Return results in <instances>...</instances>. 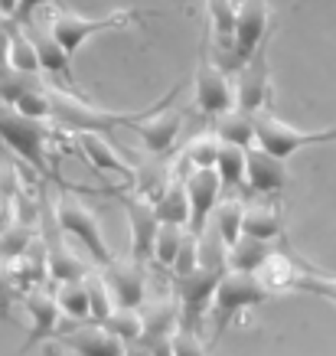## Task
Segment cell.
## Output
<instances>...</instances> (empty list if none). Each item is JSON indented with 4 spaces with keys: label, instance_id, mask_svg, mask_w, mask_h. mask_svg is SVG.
I'll return each mask as SVG.
<instances>
[{
    "label": "cell",
    "instance_id": "37",
    "mask_svg": "<svg viewBox=\"0 0 336 356\" xmlns=\"http://www.w3.org/2000/svg\"><path fill=\"white\" fill-rule=\"evenodd\" d=\"M203 236H196V232H190L186 229L183 242H180V252H176L174 259V268H170V275H186V271L199 268V261H203Z\"/></svg>",
    "mask_w": 336,
    "mask_h": 356
},
{
    "label": "cell",
    "instance_id": "5",
    "mask_svg": "<svg viewBox=\"0 0 336 356\" xmlns=\"http://www.w3.org/2000/svg\"><path fill=\"white\" fill-rule=\"evenodd\" d=\"M222 271H226V259L212 261V265L199 261V268L186 271V275H174V298L180 304V324L176 327L203 334V317L212 307Z\"/></svg>",
    "mask_w": 336,
    "mask_h": 356
},
{
    "label": "cell",
    "instance_id": "15",
    "mask_svg": "<svg viewBox=\"0 0 336 356\" xmlns=\"http://www.w3.org/2000/svg\"><path fill=\"white\" fill-rule=\"evenodd\" d=\"M174 102H163L160 108H153L151 115H144L141 121H134V124H131V131L144 140V147H147L153 157H160V154L170 151V147L176 144L180 128H183L186 111L183 108H170Z\"/></svg>",
    "mask_w": 336,
    "mask_h": 356
},
{
    "label": "cell",
    "instance_id": "42",
    "mask_svg": "<svg viewBox=\"0 0 336 356\" xmlns=\"http://www.w3.org/2000/svg\"><path fill=\"white\" fill-rule=\"evenodd\" d=\"M121 356H153V353L141 343V340H134V343H124V353Z\"/></svg>",
    "mask_w": 336,
    "mask_h": 356
},
{
    "label": "cell",
    "instance_id": "4",
    "mask_svg": "<svg viewBox=\"0 0 336 356\" xmlns=\"http://www.w3.org/2000/svg\"><path fill=\"white\" fill-rule=\"evenodd\" d=\"M56 184H59V193H56V200H53V209H56V219H59L62 232L69 238L82 242L95 265H108V261L115 259V252H111V245L105 242V236H101L98 216L78 200L76 190L69 184H62L59 177H56Z\"/></svg>",
    "mask_w": 336,
    "mask_h": 356
},
{
    "label": "cell",
    "instance_id": "33",
    "mask_svg": "<svg viewBox=\"0 0 336 356\" xmlns=\"http://www.w3.org/2000/svg\"><path fill=\"white\" fill-rule=\"evenodd\" d=\"M33 238H36V222H23V219L13 216L7 226L0 229V259L10 261L17 255H23Z\"/></svg>",
    "mask_w": 336,
    "mask_h": 356
},
{
    "label": "cell",
    "instance_id": "32",
    "mask_svg": "<svg viewBox=\"0 0 336 356\" xmlns=\"http://www.w3.org/2000/svg\"><path fill=\"white\" fill-rule=\"evenodd\" d=\"M85 291H88V321L105 324V321H108V314L118 307L115 298H111V288L105 284V278H101L98 271L88 268L85 271Z\"/></svg>",
    "mask_w": 336,
    "mask_h": 356
},
{
    "label": "cell",
    "instance_id": "19",
    "mask_svg": "<svg viewBox=\"0 0 336 356\" xmlns=\"http://www.w3.org/2000/svg\"><path fill=\"white\" fill-rule=\"evenodd\" d=\"M78 138V151L95 170L115 173V177H124L128 184H134V167H131L124 157L118 154V147L108 140V134H98V131H82Z\"/></svg>",
    "mask_w": 336,
    "mask_h": 356
},
{
    "label": "cell",
    "instance_id": "35",
    "mask_svg": "<svg viewBox=\"0 0 336 356\" xmlns=\"http://www.w3.org/2000/svg\"><path fill=\"white\" fill-rule=\"evenodd\" d=\"M10 65L13 69H20V72H33V76H40V59H36V49H33L30 36L23 30L20 23H13L10 26Z\"/></svg>",
    "mask_w": 336,
    "mask_h": 356
},
{
    "label": "cell",
    "instance_id": "6",
    "mask_svg": "<svg viewBox=\"0 0 336 356\" xmlns=\"http://www.w3.org/2000/svg\"><path fill=\"white\" fill-rule=\"evenodd\" d=\"M131 23H144V13L141 10H111L108 17H82V13H72V10H56L49 17V33H53L59 46H62L69 56H76L82 46L98 36L105 30H124Z\"/></svg>",
    "mask_w": 336,
    "mask_h": 356
},
{
    "label": "cell",
    "instance_id": "10",
    "mask_svg": "<svg viewBox=\"0 0 336 356\" xmlns=\"http://www.w3.org/2000/svg\"><path fill=\"white\" fill-rule=\"evenodd\" d=\"M271 33L268 23V0H239V13H235V40H232V53L222 59L228 72H235L245 59H249L258 43Z\"/></svg>",
    "mask_w": 336,
    "mask_h": 356
},
{
    "label": "cell",
    "instance_id": "45",
    "mask_svg": "<svg viewBox=\"0 0 336 356\" xmlns=\"http://www.w3.org/2000/svg\"><path fill=\"white\" fill-rule=\"evenodd\" d=\"M0 151H3V144H0Z\"/></svg>",
    "mask_w": 336,
    "mask_h": 356
},
{
    "label": "cell",
    "instance_id": "34",
    "mask_svg": "<svg viewBox=\"0 0 336 356\" xmlns=\"http://www.w3.org/2000/svg\"><path fill=\"white\" fill-rule=\"evenodd\" d=\"M101 327H105L108 334L118 337L121 343H134V340H141V330H144L141 307H115Z\"/></svg>",
    "mask_w": 336,
    "mask_h": 356
},
{
    "label": "cell",
    "instance_id": "43",
    "mask_svg": "<svg viewBox=\"0 0 336 356\" xmlns=\"http://www.w3.org/2000/svg\"><path fill=\"white\" fill-rule=\"evenodd\" d=\"M0 10L7 13V17H13V10H17V0H0Z\"/></svg>",
    "mask_w": 336,
    "mask_h": 356
},
{
    "label": "cell",
    "instance_id": "8",
    "mask_svg": "<svg viewBox=\"0 0 336 356\" xmlns=\"http://www.w3.org/2000/svg\"><path fill=\"white\" fill-rule=\"evenodd\" d=\"M196 108L206 118H216L222 111L235 108V82L228 79V69L212 56V46H199V65H196Z\"/></svg>",
    "mask_w": 336,
    "mask_h": 356
},
{
    "label": "cell",
    "instance_id": "24",
    "mask_svg": "<svg viewBox=\"0 0 336 356\" xmlns=\"http://www.w3.org/2000/svg\"><path fill=\"white\" fill-rule=\"evenodd\" d=\"M274 248H281V245H274V242H261V238H251V236H242L239 242H232V245L222 248V259H226V268L232 271H258V265L268 255H271Z\"/></svg>",
    "mask_w": 336,
    "mask_h": 356
},
{
    "label": "cell",
    "instance_id": "30",
    "mask_svg": "<svg viewBox=\"0 0 336 356\" xmlns=\"http://www.w3.org/2000/svg\"><path fill=\"white\" fill-rule=\"evenodd\" d=\"M23 186V170L17 163H10L3 154H0V229L13 219V209H17V193Z\"/></svg>",
    "mask_w": 336,
    "mask_h": 356
},
{
    "label": "cell",
    "instance_id": "3",
    "mask_svg": "<svg viewBox=\"0 0 336 356\" xmlns=\"http://www.w3.org/2000/svg\"><path fill=\"white\" fill-rule=\"evenodd\" d=\"M0 144L10 147L26 167H33L36 177H49V121L46 118H30L17 111L13 105L0 102Z\"/></svg>",
    "mask_w": 336,
    "mask_h": 356
},
{
    "label": "cell",
    "instance_id": "38",
    "mask_svg": "<svg viewBox=\"0 0 336 356\" xmlns=\"http://www.w3.org/2000/svg\"><path fill=\"white\" fill-rule=\"evenodd\" d=\"M13 108L23 111V115H30V118H46L49 121V86H33L26 88L17 102H13Z\"/></svg>",
    "mask_w": 336,
    "mask_h": 356
},
{
    "label": "cell",
    "instance_id": "31",
    "mask_svg": "<svg viewBox=\"0 0 336 356\" xmlns=\"http://www.w3.org/2000/svg\"><path fill=\"white\" fill-rule=\"evenodd\" d=\"M183 236H186V226H176V222H160L157 238H153V255H151V261L157 265V268H163V271L174 268V259H176V252H180Z\"/></svg>",
    "mask_w": 336,
    "mask_h": 356
},
{
    "label": "cell",
    "instance_id": "27",
    "mask_svg": "<svg viewBox=\"0 0 336 356\" xmlns=\"http://www.w3.org/2000/svg\"><path fill=\"white\" fill-rule=\"evenodd\" d=\"M212 222H216V236L222 242V248L239 242L245 232H242V222H245V196H228V200H219L216 213H212Z\"/></svg>",
    "mask_w": 336,
    "mask_h": 356
},
{
    "label": "cell",
    "instance_id": "13",
    "mask_svg": "<svg viewBox=\"0 0 336 356\" xmlns=\"http://www.w3.org/2000/svg\"><path fill=\"white\" fill-rule=\"evenodd\" d=\"M20 301H23V311L30 314V337H26L20 353H30L33 346L46 343V340H56V334L62 330V311L56 304V294L46 291L43 284L23 291Z\"/></svg>",
    "mask_w": 336,
    "mask_h": 356
},
{
    "label": "cell",
    "instance_id": "18",
    "mask_svg": "<svg viewBox=\"0 0 336 356\" xmlns=\"http://www.w3.org/2000/svg\"><path fill=\"white\" fill-rule=\"evenodd\" d=\"M20 26L26 30V36H30L33 49H36V59H40V72H49V76H56V79H65L69 86L76 88V76H72V56H69L62 46H59V40H56L49 30L36 26L33 20L20 23Z\"/></svg>",
    "mask_w": 336,
    "mask_h": 356
},
{
    "label": "cell",
    "instance_id": "7",
    "mask_svg": "<svg viewBox=\"0 0 336 356\" xmlns=\"http://www.w3.org/2000/svg\"><path fill=\"white\" fill-rule=\"evenodd\" d=\"M336 144V128H320V131H304L294 128L291 121H281L274 111H258L255 115V144L271 151L281 161H291L297 151L304 147H317V144Z\"/></svg>",
    "mask_w": 336,
    "mask_h": 356
},
{
    "label": "cell",
    "instance_id": "11",
    "mask_svg": "<svg viewBox=\"0 0 336 356\" xmlns=\"http://www.w3.org/2000/svg\"><path fill=\"white\" fill-rule=\"evenodd\" d=\"M186 196H190V232L206 236V226L212 222L219 200H222V180H219L216 167H196L183 177Z\"/></svg>",
    "mask_w": 336,
    "mask_h": 356
},
{
    "label": "cell",
    "instance_id": "39",
    "mask_svg": "<svg viewBox=\"0 0 336 356\" xmlns=\"http://www.w3.org/2000/svg\"><path fill=\"white\" fill-rule=\"evenodd\" d=\"M170 346H174V356H209V346L203 343V334L186 330V327H176Z\"/></svg>",
    "mask_w": 336,
    "mask_h": 356
},
{
    "label": "cell",
    "instance_id": "40",
    "mask_svg": "<svg viewBox=\"0 0 336 356\" xmlns=\"http://www.w3.org/2000/svg\"><path fill=\"white\" fill-rule=\"evenodd\" d=\"M20 301V291L10 281V271H7V261L0 259V321H10L13 317V304Z\"/></svg>",
    "mask_w": 336,
    "mask_h": 356
},
{
    "label": "cell",
    "instance_id": "12",
    "mask_svg": "<svg viewBox=\"0 0 336 356\" xmlns=\"http://www.w3.org/2000/svg\"><path fill=\"white\" fill-rule=\"evenodd\" d=\"M101 278L111 288V298L118 307H141L147 301V261L115 255L108 265H101Z\"/></svg>",
    "mask_w": 336,
    "mask_h": 356
},
{
    "label": "cell",
    "instance_id": "22",
    "mask_svg": "<svg viewBox=\"0 0 336 356\" xmlns=\"http://www.w3.org/2000/svg\"><path fill=\"white\" fill-rule=\"evenodd\" d=\"M209 10V33H212V49L216 59H228L232 53V40H235V13H239V0H206Z\"/></svg>",
    "mask_w": 336,
    "mask_h": 356
},
{
    "label": "cell",
    "instance_id": "44",
    "mask_svg": "<svg viewBox=\"0 0 336 356\" xmlns=\"http://www.w3.org/2000/svg\"><path fill=\"white\" fill-rule=\"evenodd\" d=\"M10 23H13V20H10V17H7V13L0 10V26H10Z\"/></svg>",
    "mask_w": 336,
    "mask_h": 356
},
{
    "label": "cell",
    "instance_id": "14",
    "mask_svg": "<svg viewBox=\"0 0 336 356\" xmlns=\"http://www.w3.org/2000/svg\"><path fill=\"white\" fill-rule=\"evenodd\" d=\"M56 340L72 350V356H121L124 343L115 334H108L95 321H69L62 317V330L56 334Z\"/></svg>",
    "mask_w": 336,
    "mask_h": 356
},
{
    "label": "cell",
    "instance_id": "41",
    "mask_svg": "<svg viewBox=\"0 0 336 356\" xmlns=\"http://www.w3.org/2000/svg\"><path fill=\"white\" fill-rule=\"evenodd\" d=\"M56 0H17V10H13L10 20L13 23H26L33 20V13L36 10H43V7H53Z\"/></svg>",
    "mask_w": 336,
    "mask_h": 356
},
{
    "label": "cell",
    "instance_id": "28",
    "mask_svg": "<svg viewBox=\"0 0 336 356\" xmlns=\"http://www.w3.org/2000/svg\"><path fill=\"white\" fill-rule=\"evenodd\" d=\"M216 154H219V138L209 131V134H199V138H193L190 144H186L183 151H180V157H176V173H190L196 170V167H216Z\"/></svg>",
    "mask_w": 336,
    "mask_h": 356
},
{
    "label": "cell",
    "instance_id": "23",
    "mask_svg": "<svg viewBox=\"0 0 336 356\" xmlns=\"http://www.w3.org/2000/svg\"><path fill=\"white\" fill-rule=\"evenodd\" d=\"M153 209L160 222H176V226H190V196H186V180L183 173L170 170V180L163 184V190L153 196Z\"/></svg>",
    "mask_w": 336,
    "mask_h": 356
},
{
    "label": "cell",
    "instance_id": "9",
    "mask_svg": "<svg viewBox=\"0 0 336 356\" xmlns=\"http://www.w3.org/2000/svg\"><path fill=\"white\" fill-rule=\"evenodd\" d=\"M268 46H271V33L258 43V49L235 69V108L258 115L264 111L268 98H271V69H268Z\"/></svg>",
    "mask_w": 336,
    "mask_h": 356
},
{
    "label": "cell",
    "instance_id": "20",
    "mask_svg": "<svg viewBox=\"0 0 336 356\" xmlns=\"http://www.w3.org/2000/svg\"><path fill=\"white\" fill-rule=\"evenodd\" d=\"M242 232L261 242H274V245H287V226H284V213L278 206L268 203H245V222Z\"/></svg>",
    "mask_w": 336,
    "mask_h": 356
},
{
    "label": "cell",
    "instance_id": "25",
    "mask_svg": "<svg viewBox=\"0 0 336 356\" xmlns=\"http://www.w3.org/2000/svg\"><path fill=\"white\" fill-rule=\"evenodd\" d=\"M212 134L226 144H239V147H251L255 144V115L242 108H228L212 118Z\"/></svg>",
    "mask_w": 336,
    "mask_h": 356
},
{
    "label": "cell",
    "instance_id": "2",
    "mask_svg": "<svg viewBox=\"0 0 336 356\" xmlns=\"http://www.w3.org/2000/svg\"><path fill=\"white\" fill-rule=\"evenodd\" d=\"M271 298L274 294L261 284L258 275L226 268L222 271V278H219L212 307H209V314H212V340H209V346H219V340L226 337V330L239 321L242 314L255 311V307H261V304H268Z\"/></svg>",
    "mask_w": 336,
    "mask_h": 356
},
{
    "label": "cell",
    "instance_id": "29",
    "mask_svg": "<svg viewBox=\"0 0 336 356\" xmlns=\"http://www.w3.org/2000/svg\"><path fill=\"white\" fill-rule=\"evenodd\" d=\"M56 304L62 311L65 321H88V291H85V278H72V281H56Z\"/></svg>",
    "mask_w": 336,
    "mask_h": 356
},
{
    "label": "cell",
    "instance_id": "26",
    "mask_svg": "<svg viewBox=\"0 0 336 356\" xmlns=\"http://www.w3.org/2000/svg\"><path fill=\"white\" fill-rule=\"evenodd\" d=\"M245 151L239 144H226L219 140V154H216V173L222 180V190L245 196Z\"/></svg>",
    "mask_w": 336,
    "mask_h": 356
},
{
    "label": "cell",
    "instance_id": "36",
    "mask_svg": "<svg viewBox=\"0 0 336 356\" xmlns=\"http://www.w3.org/2000/svg\"><path fill=\"white\" fill-rule=\"evenodd\" d=\"M297 294H314V298H324V301L336 304V275H324L317 268H304L301 281H297Z\"/></svg>",
    "mask_w": 336,
    "mask_h": 356
},
{
    "label": "cell",
    "instance_id": "1",
    "mask_svg": "<svg viewBox=\"0 0 336 356\" xmlns=\"http://www.w3.org/2000/svg\"><path fill=\"white\" fill-rule=\"evenodd\" d=\"M183 88H186V82H176L174 88H167V95L157 98L151 108H144V111H105V108L88 105L82 95H72V92H65L59 86H49V121H56L69 134H82V131L111 134V131H118V128H131L134 121H141L144 115L160 108L163 102H174Z\"/></svg>",
    "mask_w": 336,
    "mask_h": 356
},
{
    "label": "cell",
    "instance_id": "17",
    "mask_svg": "<svg viewBox=\"0 0 336 356\" xmlns=\"http://www.w3.org/2000/svg\"><path fill=\"white\" fill-rule=\"evenodd\" d=\"M287 161L274 157L264 147L251 144L245 151V193L255 196H278L287 186Z\"/></svg>",
    "mask_w": 336,
    "mask_h": 356
},
{
    "label": "cell",
    "instance_id": "16",
    "mask_svg": "<svg viewBox=\"0 0 336 356\" xmlns=\"http://www.w3.org/2000/svg\"><path fill=\"white\" fill-rule=\"evenodd\" d=\"M124 213H128V226H131V259L151 265L153 238H157V229H160V216L153 209V200L128 190L124 193Z\"/></svg>",
    "mask_w": 336,
    "mask_h": 356
},
{
    "label": "cell",
    "instance_id": "21",
    "mask_svg": "<svg viewBox=\"0 0 336 356\" xmlns=\"http://www.w3.org/2000/svg\"><path fill=\"white\" fill-rule=\"evenodd\" d=\"M255 275H258L261 284H264V288L278 298V294H297V281H301L304 268H297L287 252L274 248L271 255L258 265V271H255Z\"/></svg>",
    "mask_w": 336,
    "mask_h": 356
}]
</instances>
